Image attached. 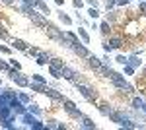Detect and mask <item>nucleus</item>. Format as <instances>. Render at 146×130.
<instances>
[{"label":"nucleus","mask_w":146,"mask_h":130,"mask_svg":"<svg viewBox=\"0 0 146 130\" xmlns=\"http://www.w3.org/2000/svg\"><path fill=\"white\" fill-rule=\"evenodd\" d=\"M20 10H22L23 14H25V16L35 23V25H39V27H47V20L43 18V14H39L33 6H23V4H22V8H20Z\"/></svg>","instance_id":"1"},{"label":"nucleus","mask_w":146,"mask_h":130,"mask_svg":"<svg viewBox=\"0 0 146 130\" xmlns=\"http://www.w3.org/2000/svg\"><path fill=\"white\" fill-rule=\"evenodd\" d=\"M109 80H111L113 84H115V87L123 89L125 93H133V91H135V87L129 86V84L125 82V76H123V74H119V72H115V70H111V74H109Z\"/></svg>","instance_id":"2"},{"label":"nucleus","mask_w":146,"mask_h":130,"mask_svg":"<svg viewBox=\"0 0 146 130\" xmlns=\"http://www.w3.org/2000/svg\"><path fill=\"white\" fill-rule=\"evenodd\" d=\"M22 122L27 126V128H35V130H43V128H45V124H43V122H39L37 117H31V113H29V111H25V113L22 115Z\"/></svg>","instance_id":"3"},{"label":"nucleus","mask_w":146,"mask_h":130,"mask_svg":"<svg viewBox=\"0 0 146 130\" xmlns=\"http://www.w3.org/2000/svg\"><path fill=\"white\" fill-rule=\"evenodd\" d=\"M8 76L12 78V82H14L16 86H20V87H27V86H29V80H27V76H25V74H22V70L12 68L10 72H8Z\"/></svg>","instance_id":"4"},{"label":"nucleus","mask_w":146,"mask_h":130,"mask_svg":"<svg viewBox=\"0 0 146 130\" xmlns=\"http://www.w3.org/2000/svg\"><path fill=\"white\" fill-rule=\"evenodd\" d=\"M60 103H62V109L66 111V113L70 115V117H72V119H80V117H82V111H80V109L76 107V103H72L70 99L62 97V101H60Z\"/></svg>","instance_id":"5"},{"label":"nucleus","mask_w":146,"mask_h":130,"mask_svg":"<svg viewBox=\"0 0 146 130\" xmlns=\"http://www.w3.org/2000/svg\"><path fill=\"white\" fill-rule=\"evenodd\" d=\"M74 84H76V89L80 91V95L84 99H88V101H96V99H98V93H96L92 87L84 86V84H78V82H74Z\"/></svg>","instance_id":"6"},{"label":"nucleus","mask_w":146,"mask_h":130,"mask_svg":"<svg viewBox=\"0 0 146 130\" xmlns=\"http://www.w3.org/2000/svg\"><path fill=\"white\" fill-rule=\"evenodd\" d=\"M8 105H10V109H12V111H14V115H16V117H18V115L22 117L23 113L27 111V107H25V105H23L22 101L18 99V95H16V97H12V99H10V103H8Z\"/></svg>","instance_id":"7"},{"label":"nucleus","mask_w":146,"mask_h":130,"mask_svg":"<svg viewBox=\"0 0 146 130\" xmlns=\"http://www.w3.org/2000/svg\"><path fill=\"white\" fill-rule=\"evenodd\" d=\"M70 49H72L74 53L78 54L80 58H88V56H90V51H88V47H86V45H82L80 41L72 43V47H70Z\"/></svg>","instance_id":"8"},{"label":"nucleus","mask_w":146,"mask_h":130,"mask_svg":"<svg viewBox=\"0 0 146 130\" xmlns=\"http://www.w3.org/2000/svg\"><path fill=\"white\" fill-rule=\"evenodd\" d=\"M62 78H66V80H70V82H78V72L74 70V68H70V66H62Z\"/></svg>","instance_id":"9"},{"label":"nucleus","mask_w":146,"mask_h":130,"mask_svg":"<svg viewBox=\"0 0 146 130\" xmlns=\"http://www.w3.org/2000/svg\"><path fill=\"white\" fill-rule=\"evenodd\" d=\"M43 95L51 97L53 101H62V93H58L56 89H53V87H49V86H45V89H43Z\"/></svg>","instance_id":"10"},{"label":"nucleus","mask_w":146,"mask_h":130,"mask_svg":"<svg viewBox=\"0 0 146 130\" xmlns=\"http://www.w3.org/2000/svg\"><path fill=\"white\" fill-rule=\"evenodd\" d=\"M88 64H90V68H94V70H98V72H100V68H101V64H103V62H101L96 54L90 53V56H88Z\"/></svg>","instance_id":"11"},{"label":"nucleus","mask_w":146,"mask_h":130,"mask_svg":"<svg viewBox=\"0 0 146 130\" xmlns=\"http://www.w3.org/2000/svg\"><path fill=\"white\" fill-rule=\"evenodd\" d=\"M78 120H80V126H82V128H88V130L96 128V122H94L92 119H88V117H84V115H82Z\"/></svg>","instance_id":"12"},{"label":"nucleus","mask_w":146,"mask_h":130,"mask_svg":"<svg viewBox=\"0 0 146 130\" xmlns=\"http://www.w3.org/2000/svg\"><path fill=\"white\" fill-rule=\"evenodd\" d=\"M49 60H51V56H49L47 53H39L37 56H35V62H37L39 66H45V64H49Z\"/></svg>","instance_id":"13"},{"label":"nucleus","mask_w":146,"mask_h":130,"mask_svg":"<svg viewBox=\"0 0 146 130\" xmlns=\"http://www.w3.org/2000/svg\"><path fill=\"white\" fill-rule=\"evenodd\" d=\"M12 47H14V49H18V51H22V53H25V51L29 49V47H27V43H25V41H22V39H14V41H12Z\"/></svg>","instance_id":"14"},{"label":"nucleus","mask_w":146,"mask_h":130,"mask_svg":"<svg viewBox=\"0 0 146 130\" xmlns=\"http://www.w3.org/2000/svg\"><path fill=\"white\" fill-rule=\"evenodd\" d=\"M33 6H37V8L41 10V14H43V16H49V14H51L49 6H47V4L43 2V0H33Z\"/></svg>","instance_id":"15"},{"label":"nucleus","mask_w":146,"mask_h":130,"mask_svg":"<svg viewBox=\"0 0 146 130\" xmlns=\"http://www.w3.org/2000/svg\"><path fill=\"white\" fill-rule=\"evenodd\" d=\"M127 64H131L133 68H138V66L142 64V60H140V58H138L136 54H131V56L127 58Z\"/></svg>","instance_id":"16"},{"label":"nucleus","mask_w":146,"mask_h":130,"mask_svg":"<svg viewBox=\"0 0 146 130\" xmlns=\"http://www.w3.org/2000/svg\"><path fill=\"white\" fill-rule=\"evenodd\" d=\"M109 47H111V49H119V47H121V45H123V39H121V37H111V39H109Z\"/></svg>","instance_id":"17"},{"label":"nucleus","mask_w":146,"mask_h":130,"mask_svg":"<svg viewBox=\"0 0 146 130\" xmlns=\"http://www.w3.org/2000/svg\"><path fill=\"white\" fill-rule=\"evenodd\" d=\"M31 87V91H39V93H43V89H45V84H39V82H29V86Z\"/></svg>","instance_id":"18"},{"label":"nucleus","mask_w":146,"mask_h":130,"mask_svg":"<svg viewBox=\"0 0 146 130\" xmlns=\"http://www.w3.org/2000/svg\"><path fill=\"white\" fill-rule=\"evenodd\" d=\"M49 74H51L53 78H56V80H58V78H62V72H60L58 68H55V66H51V64H49Z\"/></svg>","instance_id":"19"},{"label":"nucleus","mask_w":146,"mask_h":130,"mask_svg":"<svg viewBox=\"0 0 146 130\" xmlns=\"http://www.w3.org/2000/svg\"><path fill=\"white\" fill-rule=\"evenodd\" d=\"M58 20L64 23V25H70V23H72V20H70V18H68V16H66L62 10H58Z\"/></svg>","instance_id":"20"},{"label":"nucleus","mask_w":146,"mask_h":130,"mask_svg":"<svg viewBox=\"0 0 146 130\" xmlns=\"http://www.w3.org/2000/svg\"><path fill=\"white\" fill-rule=\"evenodd\" d=\"M78 35H80V39L84 41V45L90 43V35H88V31H86V29H78Z\"/></svg>","instance_id":"21"},{"label":"nucleus","mask_w":146,"mask_h":130,"mask_svg":"<svg viewBox=\"0 0 146 130\" xmlns=\"http://www.w3.org/2000/svg\"><path fill=\"white\" fill-rule=\"evenodd\" d=\"M49 64H51V66H55V68H58V70H62L64 62H62L60 58H51V60H49Z\"/></svg>","instance_id":"22"},{"label":"nucleus","mask_w":146,"mask_h":130,"mask_svg":"<svg viewBox=\"0 0 146 130\" xmlns=\"http://www.w3.org/2000/svg\"><path fill=\"white\" fill-rule=\"evenodd\" d=\"M98 109H100V113L103 115V117H107V115H109V111H111V107H109V105H105V103H101Z\"/></svg>","instance_id":"23"},{"label":"nucleus","mask_w":146,"mask_h":130,"mask_svg":"<svg viewBox=\"0 0 146 130\" xmlns=\"http://www.w3.org/2000/svg\"><path fill=\"white\" fill-rule=\"evenodd\" d=\"M142 103H144V101H142L140 97H135V99H133V109H135V111H140Z\"/></svg>","instance_id":"24"},{"label":"nucleus","mask_w":146,"mask_h":130,"mask_svg":"<svg viewBox=\"0 0 146 130\" xmlns=\"http://www.w3.org/2000/svg\"><path fill=\"white\" fill-rule=\"evenodd\" d=\"M109 29H111V27H109V23H107V22H101L100 23V31L103 33V35H107V33H109Z\"/></svg>","instance_id":"25"},{"label":"nucleus","mask_w":146,"mask_h":130,"mask_svg":"<svg viewBox=\"0 0 146 130\" xmlns=\"http://www.w3.org/2000/svg\"><path fill=\"white\" fill-rule=\"evenodd\" d=\"M27 111H29V113H33L35 117H39V115H41V109L37 107V105H29V109H27Z\"/></svg>","instance_id":"26"},{"label":"nucleus","mask_w":146,"mask_h":130,"mask_svg":"<svg viewBox=\"0 0 146 130\" xmlns=\"http://www.w3.org/2000/svg\"><path fill=\"white\" fill-rule=\"evenodd\" d=\"M18 99L22 101L23 105H27V103H29V95H27V93H18Z\"/></svg>","instance_id":"27"},{"label":"nucleus","mask_w":146,"mask_h":130,"mask_svg":"<svg viewBox=\"0 0 146 130\" xmlns=\"http://www.w3.org/2000/svg\"><path fill=\"white\" fill-rule=\"evenodd\" d=\"M64 35H66V37L70 39V41H72V43H76V41H80V39H78V35H76V33H72V31H66Z\"/></svg>","instance_id":"28"},{"label":"nucleus","mask_w":146,"mask_h":130,"mask_svg":"<svg viewBox=\"0 0 146 130\" xmlns=\"http://www.w3.org/2000/svg\"><path fill=\"white\" fill-rule=\"evenodd\" d=\"M88 14H90V18H92V20H96V18L100 16V12H98V8H94V6H92L90 10H88Z\"/></svg>","instance_id":"29"},{"label":"nucleus","mask_w":146,"mask_h":130,"mask_svg":"<svg viewBox=\"0 0 146 130\" xmlns=\"http://www.w3.org/2000/svg\"><path fill=\"white\" fill-rule=\"evenodd\" d=\"M123 66H125V74H127V76H133V74H135V68L131 64H123Z\"/></svg>","instance_id":"30"},{"label":"nucleus","mask_w":146,"mask_h":130,"mask_svg":"<svg viewBox=\"0 0 146 130\" xmlns=\"http://www.w3.org/2000/svg\"><path fill=\"white\" fill-rule=\"evenodd\" d=\"M33 82H39V84H45L47 86V80L41 76V74H33Z\"/></svg>","instance_id":"31"},{"label":"nucleus","mask_w":146,"mask_h":130,"mask_svg":"<svg viewBox=\"0 0 146 130\" xmlns=\"http://www.w3.org/2000/svg\"><path fill=\"white\" fill-rule=\"evenodd\" d=\"M10 66H12V68H16V70H22V64H20V62H16L14 58H10Z\"/></svg>","instance_id":"32"},{"label":"nucleus","mask_w":146,"mask_h":130,"mask_svg":"<svg viewBox=\"0 0 146 130\" xmlns=\"http://www.w3.org/2000/svg\"><path fill=\"white\" fill-rule=\"evenodd\" d=\"M115 60H117L119 64H127V56H123V54H119V56H117Z\"/></svg>","instance_id":"33"},{"label":"nucleus","mask_w":146,"mask_h":130,"mask_svg":"<svg viewBox=\"0 0 146 130\" xmlns=\"http://www.w3.org/2000/svg\"><path fill=\"white\" fill-rule=\"evenodd\" d=\"M25 53L29 54V56H37V54H39V51H37V49H27Z\"/></svg>","instance_id":"34"},{"label":"nucleus","mask_w":146,"mask_h":130,"mask_svg":"<svg viewBox=\"0 0 146 130\" xmlns=\"http://www.w3.org/2000/svg\"><path fill=\"white\" fill-rule=\"evenodd\" d=\"M72 6H74L76 10H80V8H82L84 4H82V0H74V2H72Z\"/></svg>","instance_id":"35"},{"label":"nucleus","mask_w":146,"mask_h":130,"mask_svg":"<svg viewBox=\"0 0 146 130\" xmlns=\"http://www.w3.org/2000/svg\"><path fill=\"white\" fill-rule=\"evenodd\" d=\"M129 2H131V0H117V2H115V6H127Z\"/></svg>","instance_id":"36"},{"label":"nucleus","mask_w":146,"mask_h":130,"mask_svg":"<svg viewBox=\"0 0 146 130\" xmlns=\"http://www.w3.org/2000/svg\"><path fill=\"white\" fill-rule=\"evenodd\" d=\"M140 12L146 14V0H140Z\"/></svg>","instance_id":"37"},{"label":"nucleus","mask_w":146,"mask_h":130,"mask_svg":"<svg viewBox=\"0 0 146 130\" xmlns=\"http://www.w3.org/2000/svg\"><path fill=\"white\" fill-rule=\"evenodd\" d=\"M23 6H33V0H22Z\"/></svg>","instance_id":"38"},{"label":"nucleus","mask_w":146,"mask_h":130,"mask_svg":"<svg viewBox=\"0 0 146 130\" xmlns=\"http://www.w3.org/2000/svg\"><path fill=\"white\" fill-rule=\"evenodd\" d=\"M103 51H105V53H111L113 49H111V47H109V45H107V43H103Z\"/></svg>","instance_id":"39"},{"label":"nucleus","mask_w":146,"mask_h":130,"mask_svg":"<svg viewBox=\"0 0 146 130\" xmlns=\"http://www.w3.org/2000/svg\"><path fill=\"white\" fill-rule=\"evenodd\" d=\"M115 2H117V0H107V10H109V8H113V6H115Z\"/></svg>","instance_id":"40"},{"label":"nucleus","mask_w":146,"mask_h":130,"mask_svg":"<svg viewBox=\"0 0 146 130\" xmlns=\"http://www.w3.org/2000/svg\"><path fill=\"white\" fill-rule=\"evenodd\" d=\"M88 4H90V6H94V8H96V6H98V0H88Z\"/></svg>","instance_id":"41"},{"label":"nucleus","mask_w":146,"mask_h":130,"mask_svg":"<svg viewBox=\"0 0 146 130\" xmlns=\"http://www.w3.org/2000/svg\"><path fill=\"white\" fill-rule=\"evenodd\" d=\"M2 2H4V4H8V6H12V4H14V0H2Z\"/></svg>","instance_id":"42"},{"label":"nucleus","mask_w":146,"mask_h":130,"mask_svg":"<svg viewBox=\"0 0 146 130\" xmlns=\"http://www.w3.org/2000/svg\"><path fill=\"white\" fill-rule=\"evenodd\" d=\"M56 4H58V6H62V4H64V0H55Z\"/></svg>","instance_id":"43"},{"label":"nucleus","mask_w":146,"mask_h":130,"mask_svg":"<svg viewBox=\"0 0 146 130\" xmlns=\"http://www.w3.org/2000/svg\"><path fill=\"white\" fill-rule=\"evenodd\" d=\"M140 111H144V113H146V101L142 103V107H140Z\"/></svg>","instance_id":"44"},{"label":"nucleus","mask_w":146,"mask_h":130,"mask_svg":"<svg viewBox=\"0 0 146 130\" xmlns=\"http://www.w3.org/2000/svg\"><path fill=\"white\" fill-rule=\"evenodd\" d=\"M0 84H2V82H0Z\"/></svg>","instance_id":"45"}]
</instances>
